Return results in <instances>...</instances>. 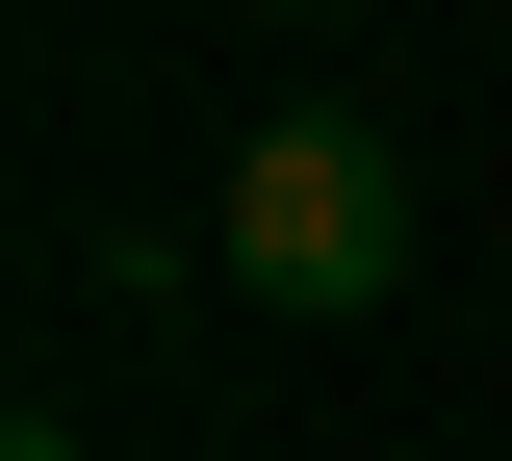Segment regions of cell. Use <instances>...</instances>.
<instances>
[{
    "label": "cell",
    "instance_id": "cell-1",
    "mask_svg": "<svg viewBox=\"0 0 512 461\" xmlns=\"http://www.w3.org/2000/svg\"><path fill=\"white\" fill-rule=\"evenodd\" d=\"M205 257L256 282V308H384L410 282V180H384L359 103H282V129L231 154V205H205Z\"/></svg>",
    "mask_w": 512,
    "mask_h": 461
},
{
    "label": "cell",
    "instance_id": "cell-2",
    "mask_svg": "<svg viewBox=\"0 0 512 461\" xmlns=\"http://www.w3.org/2000/svg\"><path fill=\"white\" fill-rule=\"evenodd\" d=\"M0 461H77V436H52V410H26V436H0Z\"/></svg>",
    "mask_w": 512,
    "mask_h": 461
}]
</instances>
